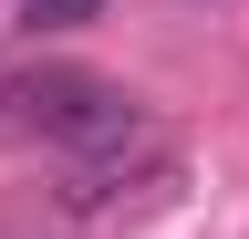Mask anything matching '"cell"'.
Masks as SVG:
<instances>
[{"instance_id": "7a4b0ae2", "label": "cell", "mask_w": 249, "mask_h": 239, "mask_svg": "<svg viewBox=\"0 0 249 239\" xmlns=\"http://www.w3.org/2000/svg\"><path fill=\"white\" fill-rule=\"evenodd\" d=\"M93 11H104V0H21V21H31V32H83Z\"/></svg>"}, {"instance_id": "6da1fadb", "label": "cell", "mask_w": 249, "mask_h": 239, "mask_svg": "<svg viewBox=\"0 0 249 239\" xmlns=\"http://www.w3.org/2000/svg\"><path fill=\"white\" fill-rule=\"evenodd\" d=\"M0 104H11V125L73 146V156H114V146L145 135L135 94H124V83H104V73H21V83H0Z\"/></svg>"}]
</instances>
